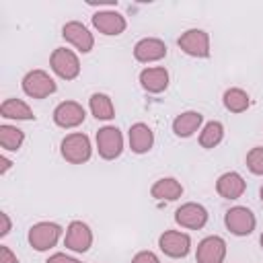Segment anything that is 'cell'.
<instances>
[{"instance_id":"1","label":"cell","mask_w":263,"mask_h":263,"mask_svg":"<svg viewBox=\"0 0 263 263\" xmlns=\"http://www.w3.org/2000/svg\"><path fill=\"white\" fill-rule=\"evenodd\" d=\"M60 154L66 162L70 164H82V162H88L90 156H92V146H90V140L86 134L82 132H72L68 134L62 144H60Z\"/></svg>"},{"instance_id":"2","label":"cell","mask_w":263,"mask_h":263,"mask_svg":"<svg viewBox=\"0 0 263 263\" xmlns=\"http://www.w3.org/2000/svg\"><path fill=\"white\" fill-rule=\"evenodd\" d=\"M51 72L62 80H74L80 74V60L68 47H55L49 55Z\"/></svg>"},{"instance_id":"3","label":"cell","mask_w":263,"mask_h":263,"mask_svg":"<svg viewBox=\"0 0 263 263\" xmlns=\"http://www.w3.org/2000/svg\"><path fill=\"white\" fill-rule=\"evenodd\" d=\"M60 236H62V226L55 222H37L29 228V234H27L29 245L39 253L55 247Z\"/></svg>"},{"instance_id":"4","label":"cell","mask_w":263,"mask_h":263,"mask_svg":"<svg viewBox=\"0 0 263 263\" xmlns=\"http://www.w3.org/2000/svg\"><path fill=\"white\" fill-rule=\"evenodd\" d=\"M23 92L31 99H47L58 90L55 80L45 70H31L23 78Z\"/></svg>"},{"instance_id":"5","label":"cell","mask_w":263,"mask_h":263,"mask_svg":"<svg viewBox=\"0 0 263 263\" xmlns=\"http://www.w3.org/2000/svg\"><path fill=\"white\" fill-rule=\"evenodd\" d=\"M97 150L99 156L105 160H115L123 152V136L119 127L115 125H105L97 132Z\"/></svg>"},{"instance_id":"6","label":"cell","mask_w":263,"mask_h":263,"mask_svg":"<svg viewBox=\"0 0 263 263\" xmlns=\"http://www.w3.org/2000/svg\"><path fill=\"white\" fill-rule=\"evenodd\" d=\"M224 224L234 236H249L257 226V218L249 208L234 205L224 214Z\"/></svg>"},{"instance_id":"7","label":"cell","mask_w":263,"mask_h":263,"mask_svg":"<svg viewBox=\"0 0 263 263\" xmlns=\"http://www.w3.org/2000/svg\"><path fill=\"white\" fill-rule=\"evenodd\" d=\"M158 247L166 257L183 259L191 251V238L187 232H181V230H164L158 236Z\"/></svg>"},{"instance_id":"8","label":"cell","mask_w":263,"mask_h":263,"mask_svg":"<svg viewBox=\"0 0 263 263\" xmlns=\"http://www.w3.org/2000/svg\"><path fill=\"white\" fill-rule=\"evenodd\" d=\"M181 51L191 58H208L210 55V35L203 29H187L177 39Z\"/></svg>"},{"instance_id":"9","label":"cell","mask_w":263,"mask_h":263,"mask_svg":"<svg viewBox=\"0 0 263 263\" xmlns=\"http://www.w3.org/2000/svg\"><path fill=\"white\" fill-rule=\"evenodd\" d=\"M64 247L74 251V253H86L92 247V230H90V226L86 222H82V220L70 222L68 228H66Z\"/></svg>"},{"instance_id":"10","label":"cell","mask_w":263,"mask_h":263,"mask_svg":"<svg viewBox=\"0 0 263 263\" xmlns=\"http://www.w3.org/2000/svg\"><path fill=\"white\" fill-rule=\"evenodd\" d=\"M86 119V111L80 103L76 101H62L55 109H53V123L58 127H64V129H72V127H78L82 121Z\"/></svg>"},{"instance_id":"11","label":"cell","mask_w":263,"mask_h":263,"mask_svg":"<svg viewBox=\"0 0 263 263\" xmlns=\"http://www.w3.org/2000/svg\"><path fill=\"white\" fill-rule=\"evenodd\" d=\"M175 222L183 228H189V230H199L208 224V210L201 205V203H195V201H187L183 203L181 208H177L175 212Z\"/></svg>"},{"instance_id":"12","label":"cell","mask_w":263,"mask_h":263,"mask_svg":"<svg viewBox=\"0 0 263 263\" xmlns=\"http://www.w3.org/2000/svg\"><path fill=\"white\" fill-rule=\"evenodd\" d=\"M224 259H226V240L222 236L212 234L199 240L195 251L197 263H224Z\"/></svg>"},{"instance_id":"13","label":"cell","mask_w":263,"mask_h":263,"mask_svg":"<svg viewBox=\"0 0 263 263\" xmlns=\"http://www.w3.org/2000/svg\"><path fill=\"white\" fill-rule=\"evenodd\" d=\"M92 27L107 37H117L125 31L127 21L117 10H101V12L92 14Z\"/></svg>"},{"instance_id":"14","label":"cell","mask_w":263,"mask_h":263,"mask_svg":"<svg viewBox=\"0 0 263 263\" xmlns=\"http://www.w3.org/2000/svg\"><path fill=\"white\" fill-rule=\"evenodd\" d=\"M62 37H64L70 45H74L80 53H88V51L95 47V37H92V33H90L82 23H78V21L66 23V25L62 27Z\"/></svg>"},{"instance_id":"15","label":"cell","mask_w":263,"mask_h":263,"mask_svg":"<svg viewBox=\"0 0 263 263\" xmlns=\"http://www.w3.org/2000/svg\"><path fill=\"white\" fill-rule=\"evenodd\" d=\"M166 43L158 37H144L134 45V58L142 64H152L166 58Z\"/></svg>"},{"instance_id":"16","label":"cell","mask_w":263,"mask_h":263,"mask_svg":"<svg viewBox=\"0 0 263 263\" xmlns=\"http://www.w3.org/2000/svg\"><path fill=\"white\" fill-rule=\"evenodd\" d=\"M245 189H247V181L236 171H228L220 175L216 181V191L224 199H238L245 193Z\"/></svg>"},{"instance_id":"17","label":"cell","mask_w":263,"mask_h":263,"mask_svg":"<svg viewBox=\"0 0 263 263\" xmlns=\"http://www.w3.org/2000/svg\"><path fill=\"white\" fill-rule=\"evenodd\" d=\"M127 140H129L132 152H136V154H146V152H150V148L154 146V132H152L150 125L138 121V123H134V125L129 127Z\"/></svg>"},{"instance_id":"18","label":"cell","mask_w":263,"mask_h":263,"mask_svg":"<svg viewBox=\"0 0 263 263\" xmlns=\"http://www.w3.org/2000/svg\"><path fill=\"white\" fill-rule=\"evenodd\" d=\"M140 84L146 92L158 95L162 90H166L168 86V72L162 66H152V68H144L140 72Z\"/></svg>"},{"instance_id":"19","label":"cell","mask_w":263,"mask_h":263,"mask_svg":"<svg viewBox=\"0 0 263 263\" xmlns=\"http://www.w3.org/2000/svg\"><path fill=\"white\" fill-rule=\"evenodd\" d=\"M203 123V115L199 111H183L173 119V132L179 138H189L193 136Z\"/></svg>"},{"instance_id":"20","label":"cell","mask_w":263,"mask_h":263,"mask_svg":"<svg viewBox=\"0 0 263 263\" xmlns=\"http://www.w3.org/2000/svg\"><path fill=\"white\" fill-rule=\"evenodd\" d=\"M150 195L154 199H166V201H175L183 195V185L173 179V177H162L158 179L152 187H150Z\"/></svg>"},{"instance_id":"21","label":"cell","mask_w":263,"mask_h":263,"mask_svg":"<svg viewBox=\"0 0 263 263\" xmlns=\"http://www.w3.org/2000/svg\"><path fill=\"white\" fill-rule=\"evenodd\" d=\"M0 115L4 119H16V121H31V119H35L33 109L25 101H21V99H6L0 105Z\"/></svg>"},{"instance_id":"22","label":"cell","mask_w":263,"mask_h":263,"mask_svg":"<svg viewBox=\"0 0 263 263\" xmlns=\"http://www.w3.org/2000/svg\"><path fill=\"white\" fill-rule=\"evenodd\" d=\"M88 109L90 113L101 119V121H109L115 117V107H113V101L109 95L105 92H92L90 99H88Z\"/></svg>"},{"instance_id":"23","label":"cell","mask_w":263,"mask_h":263,"mask_svg":"<svg viewBox=\"0 0 263 263\" xmlns=\"http://www.w3.org/2000/svg\"><path fill=\"white\" fill-rule=\"evenodd\" d=\"M222 101H224V107H226L230 113H242V111H247L249 105H251L249 92L242 90V88H236V86H234V88H228V90L224 92Z\"/></svg>"},{"instance_id":"24","label":"cell","mask_w":263,"mask_h":263,"mask_svg":"<svg viewBox=\"0 0 263 263\" xmlns=\"http://www.w3.org/2000/svg\"><path fill=\"white\" fill-rule=\"evenodd\" d=\"M224 138V125L220 121H208L199 132V146L210 150L216 148Z\"/></svg>"},{"instance_id":"25","label":"cell","mask_w":263,"mask_h":263,"mask_svg":"<svg viewBox=\"0 0 263 263\" xmlns=\"http://www.w3.org/2000/svg\"><path fill=\"white\" fill-rule=\"evenodd\" d=\"M25 142V132L18 129L16 125H8V123H2L0 125V146L4 150H10V152H16Z\"/></svg>"},{"instance_id":"26","label":"cell","mask_w":263,"mask_h":263,"mask_svg":"<svg viewBox=\"0 0 263 263\" xmlns=\"http://www.w3.org/2000/svg\"><path fill=\"white\" fill-rule=\"evenodd\" d=\"M247 168L253 175H263V146H255L247 152Z\"/></svg>"},{"instance_id":"27","label":"cell","mask_w":263,"mask_h":263,"mask_svg":"<svg viewBox=\"0 0 263 263\" xmlns=\"http://www.w3.org/2000/svg\"><path fill=\"white\" fill-rule=\"evenodd\" d=\"M132 263H160V259H158L156 253H152V251H140V253L134 255Z\"/></svg>"},{"instance_id":"28","label":"cell","mask_w":263,"mask_h":263,"mask_svg":"<svg viewBox=\"0 0 263 263\" xmlns=\"http://www.w3.org/2000/svg\"><path fill=\"white\" fill-rule=\"evenodd\" d=\"M45 263H82V261H78L76 257H70L66 253H53Z\"/></svg>"},{"instance_id":"29","label":"cell","mask_w":263,"mask_h":263,"mask_svg":"<svg viewBox=\"0 0 263 263\" xmlns=\"http://www.w3.org/2000/svg\"><path fill=\"white\" fill-rule=\"evenodd\" d=\"M0 263H18L16 255L10 251V247L0 245Z\"/></svg>"},{"instance_id":"30","label":"cell","mask_w":263,"mask_h":263,"mask_svg":"<svg viewBox=\"0 0 263 263\" xmlns=\"http://www.w3.org/2000/svg\"><path fill=\"white\" fill-rule=\"evenodd\" d=\"M0 236H6L8 232H10V228H12V224H10V218H8V214L6 212H0Z\"/></svg>"},{"instance_id":"31","label":"cell","mask_w":263,"mask_h":263,"mask_svg":"<svg viewBox=\"0 0 263 263\" xmlns=\"http://www.w3.org/2000/svg\"><path fill=\"white\" fill-rule=\"evenodd\" d=\"M0 164H2V166H0V175H6V173H8V168L12 166V160H10V158H6V156L2 154V156H0Z\"/></svg>"},{"instance_id":"32","label":"cell","mask_w":263,"mask_h":263,"mask_svg":"<svg viewBox=\"0 0 263 263\" xmlns=\"http://www.w3.org/2000/svg\"><path fill=\"white\" fill-rule=\"evenodd\" d=\"M259 197H261V201H263V185H261V189H259Z\"/></svg>"},{"instance_id":"33","label":"cell","mask_w":263,"mask_h":263,"mask_svg":"<svg viewBox=\"0 0 263 263\" xmlns=\"http://www.w3.org/2000/svg\"><path fill=\"white\" fill-rule=\"evenodd\" d=\"M259 242H261V249H263V234H261V238H259Z\"/></svg>"}]
</instances>
